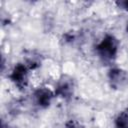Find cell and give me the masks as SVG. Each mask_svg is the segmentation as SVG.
Instances as JSON below:
<instances>
[{
    "mask_svg": "<svg viewBox=\"0 0 128 128\" xmlns=\"http://www.w3.org/2000/svg\"><path fill=\"white\" fill-rule=\"evenodd\" d=\"M94 52L103 65L113 66L120 52V41L112 33H106L94 46Z\"/></svg>",
    "mask_w": 128,
    "mask_h": 128,
    "instance_id": "1",
    "label": "cell"
},
{
    "mask_svg": "<svg viewBox=\"0 0 128 128\" xmlns=\"http://www.w3.org/2000/svg\"><path fill=\"white\" fill-rule=\"evenodd\" d=\"M31 72L29 67L23 61H20L13 65L7 74V78L18 91H25L30 83Z\"/></svg>",
    "mask_w": 128,
    "mask_h": 128,
    "instance_id": "2",
    "label": "cell"
},
{
    "mask_svg": "<svg viewBox=\"0 0 128 128\" xmlns=\"http://www.w3.org/2000/svg\"><path fill=\"white\" fill-rule=\"evenodd\" d=\"M107 83L113 91L122 92L128 88V71L122 67L111 66L106 74Z\"/></svg>",
    "mask_w": 128,
    "mask_h": 128,
    "instance_id": "3",
    "label": "cell"
},
{
    "mask_svg": "<svg viewBox=\"0 0 128 128\" xmlns=\"http://www.w3.org/2000/svg\"><path fill=\"white\" fill-rule=\"evenodd\" d=\"M56 98L69 101L74 97L76 84L74 78L69 74H62L55 82L53 87Z\"/></svg>",
    "mask_w": 128,
    "mask_h": 128,
    "instance_id": "4",
    "label": "cell"
},
{
    "mask_svg": "<svg viewBox=\"0 0 128 128\" xmlns=\"http://www.w3.org/2000/svg\"><path fill=\"white\" fill-rule=\"evenodd\" d=\"M56 98L53 88L46 85H39L32 91L31 99L35 107L40 110H46L51 107L54 99Z\"/></svg>",
    "mask_w": 128,
    "mask_h": 128,
    "instance_id": "5",
    "label": "cell"
},
{
    "mask_svg": "<svg viewBox=\"0 0 128 128\" xmlns=\"http://www.w3.org/2000/svg\"><path fill=\"white\" fill-rule=\"evenodd\" d=\"M22 61L29 67L31 71H34L42 65L43 57L36 50H28L25 52Z\"/></svg>",
    "mask_w": 128,
    "mask_h": 128,
    "instance_id": "6",
    "label": "cell"
},
{
    "mask_svg": "<svg viewBox=\"0 0 128 128\" xmlns=\"http://www.w3.org/2000/svg\"><path fill=\"white\" fill-rule=\"evenodd\" d=\"M114 128H128V107L120 110L113 119Z\"/></svg>",
    "mask_w": 128,
    "mask_h": 128,
    "instance_id": "7",
    "label": "cell"
},
{
    "mask_svg": "<svg viewBox=\"0 0 128 128\" xmlns=\"http://www.w3.org/2000/svg\"><path fill=\"white\" fill-rule=\"evenodd\" d=\"M115 6L124 12H128V0H117L114 2Z\"/></svg>",
    "mask_w": 128,
    "mask_h": 128,
    "instance_id": "8",
    "label": "cell"
},
{
    "mask_svg": "<svg viewBox=\"0 0 128 128\" xmlns=\"http://www.w3.org/2000/svg\"><path fill=\"white\" fill-rule=\"evenodd\" d=\"M65 126H66V128H77V125H76V123L74 122V120H69V121H67L66 122V124H65Z\"/></svg>",
    "mask_w": 128,
    "mask_h": 128,
    "instance_id": "9",
    "label": "cell"
},
{
    "mask_svg": "<svg viewBox=\"0 0 128 128\" xmlns=\"http://www.w3.org/2000/svg\"><path fill=\"white\" fill-rule=\"evenodd\" d=\"M1 128H13V127H11V126H9L8 124H5L4 122L2 123V127Z\"/></svg>",
    "mask_w": 128,
    "mask_h": 128,
    "instance_id": "10",
    "label": "cell"
},
{
    "mask_svg": "<svg viewBox=\"0 0 128 128\" xmlns=\"http://www.w3.org/2000/svg\"><path fill=\"white\" fill-rule=\"evenodd\" d=\"M125 32H126V34L128 35V21L126 22V25H125Z\"/></svg>",
    "mask_w": 128,
    "mask_h": 128,
    "instance_id": "11",
    "label": "cell"
},
{
    "mask_svg": "<svg viewBox=\"0 0 128 128\" xmlns=\"http://www.w3.org/2000/svg\"><path fill=\"white\" fill-rule=\"evenodd\" d=\"M82 128H83V127H82Z\"/></svg>",
    "mask_w": 128,
    "mask_h": 128,
    "instance_id": "12",
    "label": "cell"
}]
</instances>
